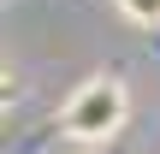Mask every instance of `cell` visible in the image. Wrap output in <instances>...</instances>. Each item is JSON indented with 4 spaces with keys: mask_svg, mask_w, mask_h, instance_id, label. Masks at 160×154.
<instances>
[{
    "mask_svg": "<svg viewBox=\"0 0 160 154\" xmlns=\"http://www.w3.org/2000/svg\"><path fill=\"white\" fill-rule=\"evenodd\" d=\"M0 107H6V77H0Z\"/></svg>",
    "mask_w": 160,
    "mask_h": 154,
    "instance_id": "obj_3",
    "label": "cell"
},
{
    "mask_svg": "<svg viewBox=\"0 0 160 154\" xmlns=\"http://www.w3.org/2000/svg\"><path fill=\"white\" fill-rule=\"evenodd\" d=\"M137 30H160V0H113Z\"/></svg>",
    "mask_w": 160,
    "mask_h": 154,
    "instance_id": "obj_2",
    "label": "cell"
},
{
    "mask_svg": "<svg viewBox=\"0 0 160 154\" xmlns=\"http://www.w3.org/2000/svg\"><path fill=\"white\" fill-rule=\"evenodd\" d=\"M125 119H131V89H125L113 71H107V77L77 83V89H71V101L59 107V131H65L71 142H89V148L113 142V137L125 131Z\"/></svg>",
    "mask_w": 160,
    "mask_h": 154,
    "instance_id": "obj_1",
    "label": "cell"
}]
</instances>
